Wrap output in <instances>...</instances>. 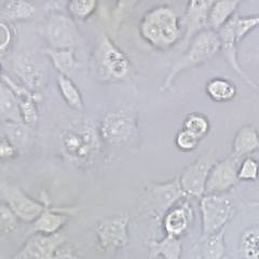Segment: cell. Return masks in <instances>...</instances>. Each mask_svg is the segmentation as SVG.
Listing matches in <instances>:
<instances>
[{
	"label": "cell",
	"mask_w": 259,
	"mask_h": 259,
	"mask_svg": "<svg viewBox=\"0 0 259 259\" xmlns=\"http://www.w3.org/2000/svg\"><path fill=\"white\" fill-rule=\"evenodd\" d=\"M0 118L6 122L22 123L18 99L10 89L0 84Z\"/></svg>",
	"instance_id": "7402d4cb"
},
{
	"label": "cell",
	"mask_w": 259,
	"mask_h": 259,
	"mask_svg": "<svg viewBox=\"0 0 259 259\" xmlns=\"http://www.w3.org/2000/svg\"><path fill=\"white\" fill-rule=\"evenodd\" d=\"M128 217L111 216L105 218L96 227L101 248L104 250H117L127 244Z\"/></svg>",
	"instance_id": "ba28073f"
},
{
	"label": "cell",
	"mask_w": 259,
	"mask_h": 259,
	"mask_svg": "<svg viewBox=\"0 0 259 259\" xmlns=\"http://www.w3.org/2000/svg\"><path fill=\"white\" fill-rule=\"evenodd\" d=\"M5 15L10 20L28 19L35 12V8L31 4L25 2H9L4 9Z\"/></svg>",
	"instance_id": "1f68e13d"
},
{
	"label": "cell",
	"mask_w": 259,
	"mask_h": 259,
	"mask_svg": "<svg viewBox=\"0 0 259 259\" xmlns=\"http://www.w3.org/2000/svg\"><path fill=\"white\" fill-rule=\"evenodd\" d=\"M241 2L238 0H223L213 2L208 12V29L214 31L221 30L237 15Z\"/></svg>",
	"instance_id": "d6986e66"
},
{
	"label": "cell",
	"mask_w": 259,
	"mask_h": 259,
	"mask_svg": "<svg viewBox=\"0 0 259 259\" xmlns=\"http://www.w3.org/2000/svg\"><path fill=\"white\" fill-rule=\"evenodd\" d=\"M97 58H99L102 68L107 72L110 78H124L130 71L131 65L126 55L119 50L106 36H103L101 40Z\"/></svg>",
	"instance_id": "30bf717a"
},
{
	"label": "cell",
	"mask_w": 259,
	"mask_h": 259,
	"mask_svg": "<svg viewBox=\"0 0 259 259\" xmlns=\"http://www.w3.org/2000/svg\"><path fill=\"white\" fill-rule=\"evenodd\" d=\"M201 140L185 128L180 130L175 137L176 147L183 152H191L198 148Z\"/></svg>",
	"instance_id": "d6a6232c"
},
{
	"label": "cell",
	"mask_w": 259,
	"mask_h": 259,
	"mask_svg": "<svg viewBox=\"0 0 259 259\" xmlns=\"http://www.w3.org/2000/svg\"><path fill=\"white\" fill-rule=\"evenodd\" d=\"M202 236L207 238L225 230L236 214L233 202L225 196L205 194L200 199Z\"/></svg>",
	"instance_id": "277c9868"
},
{
	"label": "cell",
	"mask_w": 259,
	"mask_h": 259,
	"mask_svg": "<svg viewBox=\"0 0 259 259\" xmlns=\"http://www.w3.org/2000/svg\"><path fill=\"white\" fill-rule=\"evenodd\" d=\"M153 257L162 256L164 259H181L183 245L180 238L165 236L161 241H155L151 244Z\"/></svg>",
	"instance_id": "cb8c5ba5"
},
{
	"label": "cell",
	"mask_w": 259,
	"mask_h": 259,
	"mask_svg": "<svg viewBox=\"0 0 259 259\" xmlns=\"http://www.w3.org/2000/svg\"><path fill=\"white\" fill-rule=\"evenodd\" d=\"M257 83H258V84H259V81H257Z\"/></svg>",
	"instance_id": "60d3db41"
},
{
	"label": "cell",
	"mask_w": 259,
	"mask_h": 259,
	"mask_svg": "<svg viewBox=\"0 0 259 259\" xmlns=\"http://www.w3.org/2000/svg\"><path fill=\"white\" fill-rule=\"evenodd\" d=\"M259 150V133L253 124L243 125L238 130L232 141L231 155L242 160L245 157L254 155Z\"/></svg>",
	"instance_id": "e0dca14e"
},
{
	"label": "cell",
	"mask_w": 259,
	"mask_h": 259,
	"mask_svg": "<svg viewBox=\"0 0 259 259\" xmlns=\"http://www.w3.org/2000/svg\"><path fill=\"white\" fill-rule=\"evenodd\" d=\"M140 32L153 48L167 50L181 39L180 16L171 6H157L144 14Z\"/></svg>",
	"instance_id": "6da1fadb"
},
{
	"label": "cell",
	"mask_w": 259,
	"mask_h": 259,
	"mask_svg": "<svg viewBox=\"0 0 259 259\" xmlns=\"http://www.w3.org/2000/svg\"><path fill=\"white\" fill-rule=\"evenodd\" d=\"M223 259H230V258H229V257H228V256H225V257H224V258H223Z\"/></svg>",
	"instance_id": "ab89813d"
},
{
	"label": "cell",
	"mask_w": 259,
	"mask_h": 259,
	"mask_svg": "<svg viewBox=\"0 0 259 259\" xmlns=\"http://www.w3.org/2000/svg\"><path fill=\"white\" fill-rule=\"evenodd\" d=\"M238 250L242 259H259V224L243 230L239 239Z\"/></svg>",
	"instance_id": "603a6c76"
},
{
	"label": "cell",
	"mask_w": 259,
	"mask_h": 259,
	"mask_svg": "<svg viewBox=\"0 0 259 259\" xmlns=\"http://www.w3.org/2000/svg\"><path fill=\"white\" fill-rule=\"evenodd\" d=\"M212 5L210 0H192L187 4L182 21L185 26L184 42L191 41L201 31L208 29V12Z\"/></svg>",
	"instance_id": "7c38bea8"
},
{
	"label": "cell",
	"mask_w": 259,
	"mask_h": 259,
	"mask_svg": "<svg viewBox=\"0 0 259 259\" xmlns=\"http://www.w3.org/2000/svg\"><path fill=\"white\" fill-rule=\"evenodd\" d=\"M248 206L250 208H256V207H259V200L257 201H253V202H249L248 203Z\"/></svg>",
	"instance_id": "74e56055"
},
{
	"label": "cell",
	"mask_w": 259,
	"mask_h": 259,
	"mask_svg": "<svg viewBox=\"0 0 259 259\" xmlns=\"http://www.w3.org/2000/svg\"><path fill=\"white\" fill-rule=\"evenodd\" d=\"M49 55L55 68H58L63 76L68 75L74 69L75 59L70 49H51L49 50Z\"/></svg>",
	"instance_id": "83f0119b"
},
{
	"label": "cell",
	"mask_w": 259,
	"mask_h": 259,
	"mask_svg": "<svg viewBox=\"0 0 259 259\" xmlns=\"http://www.w3.org/2000/svg\"><path fill=\"white\" fill-rule=\"evenodd\" d=\"M162 222L166 236L181 239L193 222V209L187 201H184L181 205H175L169 209Z\"/></svg>",
	"instance_id": "9a60e30c"
},
{
	"label": "cell",
	"mask_w": 259,
	"mask_h": 259,
	"mask_svg": "<svg viewBox=\"0 0 259 259\" xmlns=\"http://www.w3.org/2000/svg\"><path fill=\"white\" fill-rule=\"evenodd\" d=\"M221 49L222 42L216 31L212 29L201 31L191 40L186 52L172 65L160 90H168L181 72L196 68L210 61L218 52H221Z\"/></svg>",
	"instance_id": "7a4b0ae2"
},
{
	"label": "cell",
	"mask_w": 259,
	"mask_h": 259,
	"mask_svg": "<svg viewBox=\"0 0 259 259\" xmlns=\"http://www.w3.org/2000/svg\"><path fill=\"white\" fill-rule=\"evenodd\" d=\"M254 155H255V156H254V157H255V158H256V159H257V161H258V162H259V150H258V151H256V152H255V153H254Z\"/></svg>",
	"instance_id": "f35d334b"
},
{
	"label": "cell",
	"mask_w": 259,
	"mask_h": 259,
	"mask_svg": "<svg viewBox=\"0 0 259 259\" xmlns=\"http://www.w3.org/2000/svg\"><path fill=\"white\" fill-rule=\"evenodd\" d=\"M217 161L215 148H210L183 169L178 177L186 197L201 199L205 196L207 178Z\"/></svg>",
	"instance_id": "5b68a950"
},
{
	"label": "cell",
	"mask_w": 259,
	"mask_h": 259,
	"mask_svg": "<svg viewBox=\"0 0 259 259\" xmlns=\"http://www.w3.org/2000/svg\"><path fill=\"white\" fill-rule=\"evenodd\" d=\"M205 93L215 103H228L236 100L238 88L229 78L214 77L206 82Z\"/></svg>",
	"instance_id": "ffe728a7"
},
{
	"label": "cell",
	"mask_w": 259,
	"mask_h": 259,
	"mask_svg": "<svg viewBox=\"0 0 259 259\" xmlns=\"http://www.w3.org/2000/svg\"><path fill=\"white\" fill-rule=\"evenodd\" d=\"M95 2H70L68 9L72 15L78 18H87L95 10Z\"/></svg>",
	"instance_id": "d590c367"
},
{
	"label": "cell",
	"mask_w": 259,
	"mask_h": 259,
	"mask_svg": "<svg viewBox=\"0 0 259 259\" xmlns=\"http://www.w3.org/2000/svg\"><path fill=\"white\" fill-rule=\"evenodd\" d=\"M7 81L12 88V91L15 94L16 99H18L23 123L28 126L36 125L38 121V113L35 107L34 101H32V96L29 94L28 91L25 90V89L18 87L10 80L7 79Z\"/></svg>",
	"instance_id": "44dd1931"
},
{
	"label": "cell",
	"mask_w": 259,
	"mask_h": 259,
	"mask_svg": "<svg viewBox=\"0 0 259 259\" xmlns=\"http://www.w3.org/2000/svg\"><path fill=\"white\" fill-rule=\"evenodd\" d=\"M64 155L77 164L90 162L99 150L100 142L95 130L87 123H76L65 128L61 134Z\"/></svg>",
	"instance_id": "3957f363"
},
{
	"label": "cell",
	"mask_w": 259,
	"mask_h": 259,
	"mask_svg": "<svg viewBox=\"0 0 259 259\" xmlns=\"http://www.w3.org/2000/svg\"><path fill=\"white\" fill-rule=\"evenodd\" d=\"M15 146L9 141L0 142V158L11 159L15 155Z\"/></svg>",
	"instance_id": "8d00e7d4"
},
{
	"label": "cell",
	"mask_w": 259,
	"mask_h": 259,
	"mask_svg": "<svg viewBox=\"0 0 259 259\" xmlns=\"http://www.w3.org/2000/svg\"><path fill=\"white\" fill-rule=\"evenodd\" d=\"M146 199V208L157 221H161L178 201L187 197L182 189L180 177L176 176L169 182L150 185Z\"/></svg>",
	"instance_id": "8992f818"
},
{
	"label": "cell",
	"mask_w": 259,
	"mask_h": 259,
	"mask_svg": "<svg viewBox=\"0 0 259 259\" xmlns=\"http://www.w3.org/2000/svg\"><path fill=\"white\" fill-rule=\"evenodd\" d=\"M76 28L66 16L56 14L47 24V37L53 49H69L76 41Z\"/></svg>",
	"instance_id": "5bb4252c"
},
{
	"label": "cell",
	"mask_w": 259,
	"mask_h": 259,
	"mask_svg": "<svg viewBox=\"0 0 259 259\" xmlns=\"http://www.w3.org/2000/svg\"><path fill=\"white\" fill-rule=\"evenodd\" d=\"M6 127L8 136H9V141L15 147L25 145L28 139V133L25 125L16 122H8L6 123Z\"/></svg>",
	"instance_id": "836d02e7"
},
{
	"label": "cell",
	"mask_w": 259,
	"mask_h": 259,
	"mask_svg": "<svg viewBox=\"0 0 259 259\" xmlns=\"http://www.w3.org/2000/svg\"><path fill=\"white\" fill-rule=\"evenodd\" d=\"M217 34L220 36L222 42L221 52H223L227 60V63H228L229 66L236 71L243 80H244V82L252 88L259 95V84L257 83V81L250 78L246 72L243 70L238 60V42L236 38V32H234V18L228 24H226L221 30H218Z\"/></svg>",
	"instance_id": "8fae6325"
},
{
	"label": "cell",
	"mask_w": 259,
	"mask_h": 259,
	"mask_svg": "<svg viewBox=\"0 0 259 259\" xmlns=\"http://www.w3.org/2000/svg\"><path fill=\"white\" fill-rule=\"evenodd\" d=\"M240 161V159L233 155L218 160L209 172L205 194L224 196V193L236 187L239 183L238 167Z\"/></svg>",
	"instance_id": "52a82bcc"
},
{
	"label": "cell",
	"mask_w": 259,
	"mask_h": 259,
	"mask_svg": "<svg viewBox=\"0 0 259 259\" xmlns=\"http://www.w3.org/2000/svg\"><path fill=\"white\" fill-rule=\"evenodd\" d=\"M16 227V216L10 207L0 204V233H9Z\"/></svg>",
	"instance_id": "e575fe53"
},
{
	"label": "cell",
	"mask_w": 259,
	"mask_h": 259,
	"mask_svg": "<svg viewBox=\"0 0 259 259\" xmlns=\"http://www.w3.org/2000/svg\"><path fill=\"white\" fill-rule=\"evenodd\" d=\"M66 222L65 215L54 213L53 210H48L40 215L34 225L35 231L42 233V234H55L59 229Z\"/></svg>",
	"instance_id": "484cf974"
},
{
	"label": "cell",
	"mask_w": 259,
	"mask_h": 259,
	"mask_svg": "<svg viewBox=\"0 0 259 259\" xmlns=\"http://www.w3.org/2000/svg\"><path fill=\"white\" fill-rule=\"evenodd\" d=\"M259 27V14L247 16H234V32H236L237 42L242 41L250 31Z\"/></svg>",
	"instance_id": "f546056e"
},
{
	"label": "cell",
	"mask_w": 259,
	"mask_h": 259,
	"mask_svg": "<svg viewBox=\"0 0 259 259\" xmlns=\"http://www.w3.org/2000/svg\"><path fill=\"white\" fill-rule=\"evenodd\" d=\"M16 74L31 90H39L45 85L46 75L44 69L27 55H21L14 64Z\"/></svg>",
	"instance_id": "ac0fdd59"
},
{
	"label": "cell",
	"mask_w": 259,
	"mask_h": 259,
	"mask_svg": "<svg viewBox=\"0 0 259 259\" xmlns=\"http://www.w3.org/2000/svg\"><path fill=\"white\" fill-rule=\"evenodd\" d=\"M202 259H223L226 256L225 230L203 239Z\"/></svg>",
	"instance_id": "d4e9b609"
},
{
	"label": "cell",
	"mask_w": 259,
	"mask_h": 259,
	"mask_svg": "<svg viewBox=\"0 0 259 259\" xmlns=\"http://www.w3.org/2000/svg\"><path fill=\"white\" fill-rule=\"evenodd\" d=\"M183 128L187 130L202 141L210 132V121L208 117L202 112H190L184 120Z\"/></svg>",
	"instance_id": "4316f807"
},
{
	"label": "cell",
	"mask_w": 259,
	"mask_h": 259,
	"mask_svg": "<svg viewBox=\"0 0 259 259\" xmlns=\"http://www.w3.org/2000/svg\"><path fill=\"white\" fill-rule=\"evenodd\" d=\"M239 182H256L259 178V162L254 156L243 158L238 167Z\"/></svg>",
	"instance_id": "4dcf8cb0"
},
{
	"label": "cell",
	"mask_w": 259,
	"mask_h": 259,
	"mask_svg": "<svg viewBox=\"0 0 259 259\" xmlns=\"http://www.w3.org/2000/svg\"><path fill=\"white\" fill-rule=\"evenodd\" d=\"M101 132L107 142L111 144H122L136 135V121L126 112H110L103 120Z\"/></svg>",
	"instance_id": "9c48e42d"
},
{
	"label": "cell",
	"mask_w": 259,
	"mask_h": 259,
	"mask_svg": "<svg viewBox=\"0 0 259 259\" xmlns=\"http://www.w3.org/2000/svg\"><path fill=\"white\" fill-rule=\"evenodd\" d=\"M7 200L15 216L25 222L35 221L44 213V206L15 187L7 189Z\"/></svg>",
	"instance_id": "2e32d148"
},
{
	"label": "cell",
	"mask_w": 259,
	"mask_h": 259,
	"mask_svg": "<svg viewBox=\"0 0 259 259\" xmlns=\"http://www.w3.org/2000/svg\"><path fill=\"white\" fill-rule=\"evenodd\" d=\"M58 82L60 87V91L64 97V100L67 102V104L76 109H82V99H81V95L75 84L72 83L66 76L63 75L59 76Z\"/></svg>",
	"instance_id": "f1b7e54d"
},
{
	"label": "cell",
	"mask_w": 259,
	"mask_h": 259,
	"mask_svg": "<svg viewBox=\"0 0 259 259\" xmlns=\"http://www.w3.org/2000/svg\"><path fill=\"white\" fill-rule=\"evenodd\" d=\"M65 241L61 234L38 233L32 237L14 259H53L56 249Z\"/></svg>",
	"instance_id": "4fadbf2b"
}]
</instances>
